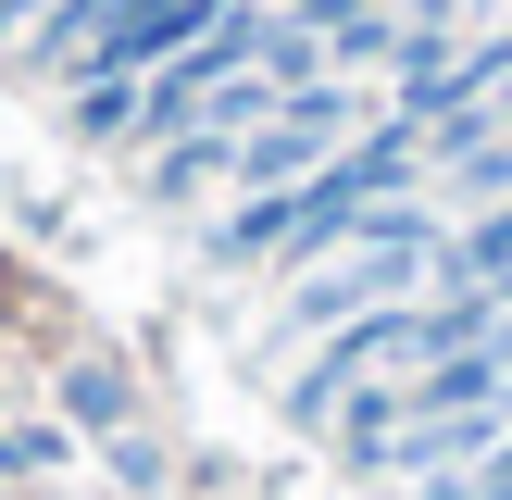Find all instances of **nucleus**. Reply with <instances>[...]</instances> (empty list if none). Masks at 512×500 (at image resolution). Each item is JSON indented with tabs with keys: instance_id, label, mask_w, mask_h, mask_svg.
<instances>
[{
	"instance_id": "6",
	"label": "nucleus",
	"mask_w": 512,
	"mask_h": 500,
	"mask_svg": "<svg viewBox=\"0 0 512 500\" xmlns=\"http://www.w3.org/2000/svg\"><path fill=\"white\" fill-rule=\"evenodd\" d=\"M63 400H75V425H125V388H113L100 363H88V375H63Z\"/></svg>"
},
{
	"instance_id": "5",
	"label": "nucleus",
	"mask_w": 512,
	"mask_h": 500,
	"mask_svg": "<svg viewBox=\"0 0 512 500\" xmlns=\"http://www.w3.org/2000/svg\"><path fill=\"white\" fill-rule=\"evenodd\" d=\"M225 13H238V0H113V13H100L50 75H75V88H88V75H163L175 50H200Z\"/></svg>"
},
{
	"instance_id": "3",
	"label": "nucleus",
	"mask_w": 512,
	"mask_h": 500,
	"mask_svg": "<svg viewBox=\"0 0 512 500\" xmlns=\"http://www.w3.org/2000/svg\"><path fill=\"white\" fill-rule=\"evenodd\" d=\"M325 438H338L363 475H413V488L475 475V463L512 438V350L438 363V375H413V388H350Z\"/></svg>"
},
{
	"instance_id": "4",
	"label": "nucleus",
	"mask_w": 512,
	"mask_h": 500,
	"mask_svg": "<svg viewBox=\"0 0 512 500\" xmlns=\"http://www.w3.org/2000/svg\"><path fill=\"white\" fill-rule=\"evenodd\" d=\"M425 288H450V213H425V200H388L363 238H338L325 263H300L288 288H275V300H288V313H275V338H300V350H313L325 325L388 313V300H425Z\"/></svg>"
},
{
	"instance_id": "1",
	"label": "nucleus",
	"mask_w": 512,
	"mask_h": 500,
	"mask_svg": "<svg viewBox=\"0 0 512 500\" xmlns=\"http://www.w3.org/2000/svg\"><path fill=\"white\" fill-rule=\"evenodd\" d=\"M413 175H425V138L388 113V125H363L325 175H300V188H275V200H225V213H213V263L288 288L300 263H325L338 238H363L388 200H413Z\"/></svg>"
},
{
	"instance_id": "2",
	"label": "nucleus",
	"mask_w": 512,
	"mask_h": 500,
	"mask_svg": "<svg viewBox=\"0 0 512 500\" xmlns=\"http://www.w3.org/2000/svg\"><path fill=\"white\" fill-rule=\"evenodd\" d=\"M475 350H512L500 288H425V300H388V313H350V325H325L288 363V425L325 438L350 388H413L438 363H475Z\"/></svg>"
}]
</instances>
